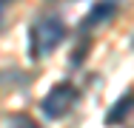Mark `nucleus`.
I'll use <instances>...</instances> for the list:
<instances>
[{"label": "nucleus", "instance_id": "1", "mask_svg": "<svg viewBox=\"0 0 134 128\" xmlns=\"http://www.w3.org/2000/svg\"><path fill=\"white\" fill-rule=\"evenodd\" d=\"M63 40H66V23L57 14H43V17H37L31 23V31H29V54L34 60H43Z\"/></svg>", "mask_w": 134, "mask_h": 128}, {"label": "nucleus", "instance_id": "2", "mask_svg": "<svg viewBox=\"0 0 134 128\" xmlns=\"http://www.w3.org/2000/svg\"><path fill=\"white\" fill-rule=\"evenodd\" d=\"M77 100H80V91H77L74 83H57L52 91L43 97L40 111H43L49 120H60V117H66V114L77 105Z\"/></svg>", "mask_w": 134, "mask_h": 128}, {"label": "nucleus", "instance_id": "3", "mask_svg": "<svg viewBox=\"0 0 134 128\" xmlns=\"http://www.w3.org/2000/svg\"><path fill=\"white\" fill-rule=\"evenodd\" d=\"M131 111H134V91L129 88V91L106 111V125H120V123H126V117H129Z\"/></svg>", "mask_w": 134, "mask_h": 128}, {"label": "nucleus", "instance_id": "4", "mask_svg": "<svg viewBox=\"0 0 134 128\" xmlns=\"http://www.w3.org/2000/svg\"><path fill=\"white\" fill-rule=\"evenodd\" d=\"M114 17V3H108V0H103V3H97L91 11H88V17H86V26H97V23H106V20H111Z\"/></svg>", "mask_w": 134, "mask_h": 128}, {"label": "nucleus", "instance_id": "5", "mask_svg": "<svg viewBox=\"0 0 134 128\" xmlns=\"http://www.w3.org/2000/svg\"><path fill=\"white\" fill-rule=\"evenodd\" d=\"M0 128H40L29 114H6L0 117Z\"/></svg>", "mask_w": 134, "mask_h": 128}, {"label": "nucleus", "instance_id": "6", "mask_svg": "<svg viewBox=\"0 0 134 128\" xmlns=\"http://www.w3.org/2000/svg\"><path fill=\"white\" fill-rule=\"evenodd\" d=\"M0 26H3V9H0Z\"/></svg>", "mask_w": 134, "mask_h": 128}, {"label": "nucleus", "instance_id": "7", "mask_svg": "<svg viewBox=\"0 0 134 128\" xmlns=\"http://www.w3.org/2000/svg\"><path fill=\"white\" fill-rule=\"evenodd\" d=\"M131 46H134V40H131Z\"/></svg>", "mask_w": 134, "mask_h": 128}]
</instances>
